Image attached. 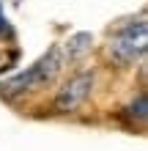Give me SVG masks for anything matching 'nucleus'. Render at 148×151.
I'll return each instance as SVG.
<instances>
[{
	"label": "nucleus",
	"instance_id": "nucleus-2",
	"mask_svg": "<svg viewBox=\"0 0 148 151\" xmlns=\"http://www.w3.org/2000/svg\"><path fill=\"white\" fill-rule=\"evenodd\" d=\"M93 91V74L91 72H77L69 77V83L58 91V99H55V107L60 113H74L80 110L85 102H88V96Z\"/></svg>",
	"mask_w": 148,
	"mask_h": 151
},
{
	"label": "nucleus",
	"instance_id": "nucleus-1",
	"mask_svg": "<svg viewBox=\"0 0 148 151\" xmlns=\"http://www.w3.org/2000/svg\"><path fill=\"white\" fill-rule=\"evenodd\" d=\"M145 50V25L140 22L134 28V25H129L126 30H121L118 36H112L110 41V58L115 60L121 66H132L137 58L143 55Z\"/></svg>",
	"mask_w": 148,
	"mask_h": 151
}]
</instances>
